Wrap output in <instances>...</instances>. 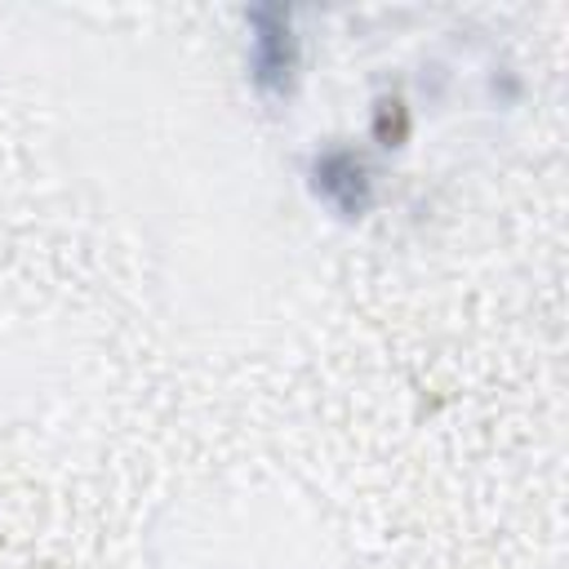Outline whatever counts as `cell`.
<instances>
[{
  "instance_id": "1",
  "label": "cell",
  "mask_w": 569,
  "mask_h": 569,
  "mask_svg": "<svg viewBox=\"0 0 569 569\" xmlns=\"http://www.w3.org/2000/svg\"><path fill=\"white\" fill-rule=\"evenodd\" d=\"M249 80L262 98H289L302 62V40L293 31V9L258 4L249 9Z\"/></svg>"
},
{
  "instance_id": "2",
  "label": "cell",
  "mask_w": 569,
  "mask_h": 569,
  "mask_svg": "<svg viewBox=\"0 0 569 569\" xmlns=\"http://www.w3.org/2000/svg\"><path fill=\"white\" fill-rule=\"evenodd\" d=\"M307 178H311L316 200L329 204L347 222L365 218L369 204H373V169H369L365 151H356V147L333 142V147L316 151L311 164H307Z\"/></svg>"
},
{
  "instance_id": "3",
  "label": "cell",
  "mask_w": 569,
  "mask_h": 569,
  "mask_svg": "<svg viewBox=\"0 0 569 569\" xmlns=\"http://www.w3.org/2000/svg\"><path fill=\"white\" fill-rule=\"evenodd\" d=\"M373 133H378V142H382V147H400V138L409 133V116H405L400 98H382V102H378Z\"/></svg>"
}]
</instances>
